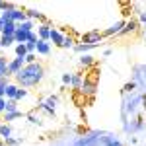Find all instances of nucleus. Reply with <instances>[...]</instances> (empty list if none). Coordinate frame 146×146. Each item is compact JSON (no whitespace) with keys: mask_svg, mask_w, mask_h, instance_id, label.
<instances>
[{"mask_svg":"<svg viewBox=\"0 0 146 146\" xmlns=\"http://www.w3.org/2000/svg\"><path fill=\"white\" fill-rule=\"evenodd\" d=\"M96 82L94 80H90V78H84V84H82V88H80V94L82 96H94L96 94Z\"/></svg>","mask_w":146,"mask_h":146,"instance_id":"obj_4","label":"nucleus"},{"mask_svg":"<svg viewBox=\"0 0 146 146\" xmlns=\"http://www.w3.org/2000/svg\"><path fill=\"white\" fill-rule=\"evenodd\" d=\"M23 66H25V58L16 56L14 60H10V64H8V76H16V74H18Z\"/></svg>","mask_w":146,"mask_h":146,"instance_id":"obj_2","label":"nucleus"},{"mask_svg":"<svg viewBox=\"0 0 146 146\" xmlns=\"http://www.w3.org/2000/svg\"><path fill=\"white\" fill-rule=\"evenodd\" d=\"M12 135V131H10V127L8 125H0V136L4 138V140H8Z\"/></svg>","mask_w":146,"mask_h":146,"instance_id":"obj_17","label":"nucleus"},{"mask_svg":"<svg viewBox=\"0 0 146 146\" xmlns=\"http://www.w3.org/2000/svg\"><path fill=\"white\" fill-rule=\"evenodd\" d=\"M64 37H66V35L62 33L60 29L53 27V31H51V41H53L55 45H60V47H62V41H64Z\"/></svg>","mask_w":146,"mask_h":146,"instance_id":"obj_8","label":"nucleus"},{"mask_svg":"<svg viewBox=\"0 0 146 146\" xmlns=\"http://www.w3.org/2000/svg\"><path fill=\"white\" fill-rule=\"evenodd\" d=\"M92 45H86V43H82V45H76V51L78 53H84V51H90Z\"/></svg>","mask_w":146,"mask_h":146,"instance_id":"obj_26","label":"nucleus"},{"mask_svg":"<svg viewBox=\"0 0 146 146\" xmlns=\"http://www.w3.org/2000/svg\"><path fill=\"white\" fill-rule=\"evenodd\" d=\"M6 111V98H0V113Z\"/></svg>","mask_w":146,"mask_h":146,"instance_id":"obj_30","label":"nucleus"},{"mask_svg":"<svg viewBox=\"0 0 146 146\" xmlns=\"http://www.w3.org/2000/svg\"><path fill=\"white\" fill-rule=\"evenodd\" d=\"M72 76L74 74H62V84H72Z\"/></svg>","mask_w":146,"mask_h":146,"instance_id":"obj_28","label":"nucleus"},{"mask_svg":"<svg viewBox=\"0 0 146 146\" xmlns=\"http://www.w3.org/2000/svg\"><path fill=\"white\" fill-rule=\"evenodd\" d=\"M18 27H20V29H23V31H33V22H31V20H25V22L20 23Z\"/></svg>","mask_w":146,"mask_h":146,"instance_id":"obj_18","label":"nucleus"},{"mask_svg":"<svg viewBox=\"0 0 146 146\" xmlns=\"http://www.w3.org/2000/svg\"><path fill=\"white\" fill-rule=\"evenodd\" d=\"M37 53H39V55H49V53H51V45H49L47 41H41V39H39V41H37Z\"/></svg>","mask_w":146,"mask_h":146,"instance_id":"obj_11","label":"nucleus"},{"mask_svg":"<svg viewBox=\"0 0 146 146\" xmlns=\"http://www.w3.org/2000/svg\"><path fill=\"white\" fill-rule=\"evenodd\" d=\"M18 117H22V111H14V113H4V121H14V119H18Z\"/></svg>","mask_w":146,"mask_h":146,"instance_id":"obj_21","label":"nucleus"},{"mask_svg":"<svg viewBox=\"0 0 146 146\" xmlns=\"http://www.w3.org/2000/svg\"><path fill=\"white\" fill-rule=\"evenodd\" d=\"M25 55H27V49H25V45H16V56L25 58Z\"/></svg>","mask_w":146,"mask_h":146,"instance_id":"obj_20","label":"nucleus"},{"mask_svg":"<svg viewBox=\"0 0 146 146\" xmlns=\"http://www.w3.org/2000/svg\"><path fill=\"white\" fill-rule=\"evenodd\" d=\"M35 62V53H27L25 55V64H33Z\"/></svg>","mask_w":146,"mask_h":146,"instance_id":"obj_25","label":"nucleus"},{"mask_svg":"<svg viewBox=\"0 0 146 146\" xmlns=\"http://www.w3.org/2000/svg\"><path fill=\"white\" fill-rule=\"evenodd\" d=\"M72 45H74V39H72L70 35H66V37H64V41H62V47H64V49H70Z\"/></svg>","mask_w":146,"mask_h":146,"instance_id":"obj_23","label":"nucleus"},{"mask_svg":"<svg viewBox=\"0 0 146 146\" xmlns=\"http://www.w3.org/2000/svg\"><path fill=\"white\" fill-rule=\"evenodd\" d=\"M109 146H121V142H117V140L113 142V140H109Z\"/></svg>","mask_w":146,"mask_h":146,"instance_id":"obj_35","label":"nucleus"},{"mask_svg":"<svg viewBox=\"0 0 146 146\" xmlns=\"http://www.w3.org/2000/svg\"><path fill=\"white\" fill-rule=\"evenodd\" d=\"M25 49H27V53H37V41H27Z\"/></svg>","mask_w":146,"mask_h":146,"instance_id":"obj_22","label":"nucleus"},{"mask_svg":"<svg viewBox=\"0 0 146 146\" xmlns=\"http://www.w3.org/2000/svg\"><path fill=\"white\" fill-rule=\"evenodd\" d=\"M123 27H125V22H115L111 27H107V29L103 31V35H119L123 31Z\"/></svg>","mask_w":146,"mask_h":146,"instance_id":"obj_7","label":"nucleus"},{"mask_svg":"<svg viewBox=\"0 0 146 146\" xmlns=\"http://www.w3.org/2000/svg\"><path fill=\"white\" fill-rule=\"evenodd\" d=\"M10 82H8V78H0V86H8Z\"/></svg>","mask_w":146,"mask_h":146,"instance_id":"obj_33","label":"nucleus"},{"mask_svg":"<svg viewBox=\"0 0 146 146\" xmlns=\"http://www.w3.org/2000/svg\"><path fill=\"white\" fill-rule=\"evenodd\" d=\"M51 31H53V25L51 23H43V25L37 27V35H39L41 41H49L51 39Z\"/></svg>","mask_w":146,"mask_h":146,"instance_id":"obj_5","label":"nucleus"},{"mask_svg":"<svg viewBox=\"0 0 146 146\" xmlns=\"http://www.w3.org/2000/svg\"><path fill=\"white\" fill-rule=\"evenodd\" d=\"M56 103H58V98H56V96H51V98H47L45 101H41V107H43L47 113H55Z\"/></svg>","mask_w":146,"mask_h":146,"instance_id":"obj_6","label":"nucleus"},{"mask_svg":"<svg viewBox=\"0 0 146 146\" xmlns=\"http://www.w3.org/2000/svg\"><path fill=\"white\" fill-rule=\"evenodd\" d=\"M0 43H2V47L8 49L12 43H16V37H14V35H2V37H0Z\"/></svg>","mask_w":146,"mask_h":146,"instance_id":"obj_15","label":"nucleus"},{"mask_svg":"<svg viewBox=\"0 0 146 146\" xmlns=\"http://www.w3.org/2000/svg\"><path fill=\"white\" fill-rule=\"evenodd\" d=\"M27 94H29L27 90H22V88H20V90H18V94H16V101H20V100H23V98H27Z\"/></svg>","mask_w":146,"mask_h":146,"instance_id":"obj_24","label":"nucleus"},{"mask_svg":"<svg viewBox=\"0 0 146 146\" xmlns=\"http://www.w3.org/2000/svg\"><path fill=\"white\" fill-rule=\"evenodd\" d=\"M25 16H27V20H45V16L37 10H25Z\"/></svg>","mask_w":146,"mask_h":146,"instance_id":"obj_13","label":"nucleus"},{"mask_svg":"<svg viewBox=\"0 0 146 146\" xmlns=\"http://www.w3.org/2000/svg\"><path fill=\"white\" fill-rule=\"evenodd\" d=\"M140 22L146 23V12H140Z\"/></svg>","mask_w":146,"mask_h":146,"instance_id":"obj_34","label":"nucleus"},{"mask_svg":"<svg viewBox=\"0 0 146 146\" xmlns=\"http://www.w3.org/2000/svg\"><path fill=\"white\" fill-rule=\"evenodd\" d=\"M8 64L10 60L6 56H0V78H8Z\"/></svg>","mask_w":146,"mask_h":146,"instance_id":"obj_10","label":"nucleus"},{"mask_svg":"<svg viewBox=\"0 0 146 146\" xmlns=\"http://www.w3.org/2000/svg\"><path fill=\"white\" fill-rule=\"evenodd\" d=\"M82 84H84V78H82L80 74H74V76H72V84H70V86H72L74 90H78V92H80Z\"/></svg>","mask_w":146,"mask_h":146,"instance_id":"obj_14","label":"nucleus"},{"mask_svg":"<svg viewBox=\"0 0 146 146\" xmlns=\"http://www.w3.org/2000/svg\"><path fill=\"white\" fill-rule=\"evenodd\" d=\"M0 20H2V16H0Z\"/></svg>","mask_w":146,"mask_h":146,"instance_id":"obj_40","label":"nucleus"},{"mask_svg":"<svg viewBox=\"0 0 146 146\" xmlns=\"http://www.w3.org/2000/svg\"><path fill=\"white\" fill-rule=\"evenodd\" d=\"M6 144H10V146H16V144H20V140H16V138H8V140H6Z\"/></svg>","mask_w":146,"mask_h":146,"instance_id":"obj_32","label":"nucleus"},{"mask_svg":"<svg viewBox=\"0 0 146 146\" xmlns=\"http://www.w3.org/2000/svg\"><path fill=\"white\" fill-rule=\"evenodd\" d=\"M136 27H138V22H136V20H129V22H125V27H123V31H121L119 35L133 33V31H136Z\"/></svg>","mask_w":146,"mask_h":146,"instance_id":"obj_9","label":"nucleus"},{"mask_svg":"<svg viewBox=\"0 0 146 146\" xmlns=\"http://www.w3.org/2000/svg\"><path fill=\"white\" fill-rule=\"evenodd\" d=\"M0 49H2V43H0Z\"/></svg>","mask_w":146,"mask_h":146,"instance_id":"obj_38","label":"nucleus"},{"mask_svg":"<svg viewBox=\"0 0 146 146\" xmlns=\"http://www.w3.org/2000/svg\"><path fill=\"white\" fill-rule=\"evenodd\" d=\"M101 37H103V33H100V31H88V33L82 35V43H86V45H96V43H100Z\"/></svg>","mask_w":146,"mask_h":146,"instance_id":"obj_3","label":"nucleus"},{"mask_svg":"<svg viewBox=\"0 0 146 146\" xmlns=\"http://www.w3.org/2000/svg\"><path fill=\"white\" fill-rule=\"evenodd\" d=\"M80 64H82V66H92V64H94V56L84 55L82 58H80Z\"/></svg>","mask_w":146,"mask_h":146,"instance_id":"obj_19","label":"nucleus"},{"mask_svg":"<svg viewBox=\"0 0 146 146\" xmlns=\"http://www.w3.org/2000/svg\"><path fill=\"white\" fill-rule=\"evenodd\" d=\"M136 88V84L135 82H129V84H125V88H123V92H133Z\"/></svg>","mask_w":146,"mask_h":146,"instance_id":"obj_27","label":"nucleus"},{"mask_svg":"<svg viewBox=\"0 0 146 146\" xmlns=\"http://www.w3.org/2000/svg\"><path fill=\"white\" fill-rule=\"evenodd\" d=\"M10 8H14L10 2H0V10L4 12V10H10Z\"/></svg>","mask_w":146,"mask_h":146,"instance_id":"obj_29","label":"nucleus"},{"mask_svg":"<svg viewBox=\"0 0 146 146\" xmlns=\"http://www.w3.org/2000/svg\"><path fill=\"white\" fill-rule=\"evenodd\" d=\"M142 103H144V109H146V96L142 98Z\"/></svg>","mask_w":146,"mask_h":146,"instance_id":"obj_36","label":"nucleus"},{"mask_svg":"<svg viewBox=\"0 0 146 146\" xmlns=\"http://www.w3.org/2000/svg\"><path fill=\"white\" fill-rule=\"evenodd\" d=\"M144 35H146V27H144Z\"/></svg>","mask_w":146,"mask_h":146,"instance_id":"obj_37","label":"nucleus"},{"mask_svg":"<svg viewBox=\"0 0 146 146\" xmlns=\"http://www.w3.org/2000/svg\"><path fill=\"white\" fill-rule=\"evenodd\" d=\"M27 119H29V121H31V123H35V125H39V117H35L33 113H29V115H27Z\"/></svg>","mask_w":146,"mask_h":146,"instance_id":"obj_31","label":"nucleus"},{"mask_svg":"<svg viewBox=\"0 0 146 146\" xmlns=\"http://www.w3.org/2000/svg\"><path fill=\"white\" fill-rule=\"evenodd\" d=\"M14 111H20V109H18V101L16 100H6V111L4 113H14Z\"/></svg>","mask_w":146,"mask_h":146,"instance_id":"obj_16","label":"nucleus"},{"mask_svg":"<svg viewBox=\"0 0 146 146\" xmlns=\"http://www.w3.org/2000/svg\"><path fill=\"white\" fill-rule=\"evenodd\" d=\"M16 82L23 86V88H31V86H37L41 78H43V66L39 62H33V64H25V66L14 76Z\"/></svg>","mask_w":146,"mask_h":146,"instance_id":"obj_1","label":"nucleus"},{"mask_svg":"<svg viewBox=\"0 0 146 146\" xmlns=\"http://www.w3.org/2000/svg\"><path fill=\"white\" fill-rule=\"evenodd\" d=\"M0 146H4V144H2V142H0Z\"/></svg>","mask_w":146,"mask_h":146,"instance_id":"obj_39","label":"nucleus"},{"mask_svg":"<svg viewBox=\"0 0 146 146\" xmlns=\"http://www.w3.org/2000/svg\"><path fill=\"white\" fill-rule=\"evenodd\" d=\"M18 90H20V86H16V84H8V86H6V100H16Z\"/></svg>","mask_w":146,"mask_h":146,"instance_id":"obj_12","label":"nucleus"}]
</instances>
